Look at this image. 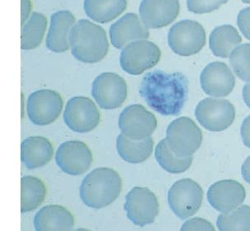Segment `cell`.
Instances as JSON below:
<instances>
[{
    "mask_svg": "<svg viewBox=\"0 0 250 231\" xmlns=\"http://www.w3.org/2000/svg\"><path fill=\"white\" fill-rule=\"evenodd\" d=\"M139 94L146 104L162 115H178L188 96V81L183 73L154 70L141 83Z\"/></svg>",
    "mask_w": 250,
    "mask_h": 231,
    "instance_id": "cell-1",
    "label": "cell"
},
{
    "mask_svg": "<svg viewBox=\"0 0 250 231\" xmlns=\"http://www.w3.org/2000/svg\"><path fill=\"white\" fill-rule=\"evenodd\" d=\"M73 57L86 63H96L106 56L109 42L102 26L81 19L73 26L69 35Z\"/></svg>",
    "mask_w": 250,
    "mask_h": 231,
    "instance_id": "cell-2",
    "label": "cell"
},
{
    "mask_svg": "<svg viewBox=\"0 0 250 231\" xmlns=\"http://www.w3.org/2000/svg\"><path fill=\"white\" fill-rule=\"evenodd\" d=\"M122 187V179L115 169L101 167L94 169L83 180L80 197L89 208L101 209L117 199Z\"/></svg>",
    "mask_w": 250,
    "mask_h": 231,
    "instance_id": "cell-3",
    "label": "cell"
},
{
    "mask_svg": "<svg viewBox=\"0 0 250 231\" xmlns=\"http://www.w3.org/2000/svg\"><path fill=\"white\" fill-rule=\"evenodd\" d=\"M206 43V33L199 22L192 20L178 21L168 33V44L172 51L180 56H191L200 52Z\"/></svg>",
    "mask_w": 250,
    "mask_h": 231,
    "instance_id": "cell-4",
    "label": "cell"
},
{
    "mask_svg": "<svg viewBox=\"0 0 250 231\" xmlns=\"http://www.w3.org/2000/svg\"><path fill=\"white\" fill-rule=\"evenodd\" d=\"M162 57L159 47L153 42L141 40L131 42L123 49L120 65L125 73L140 75L155 67Z\"/></svg>",
    "mask_w": 250,
    "mask_h": 231,
    "instance_id": "cell-5",
    "label": "cell"
},
{
    "mask_svg": "<svg viewBox=\"0 0 250 231\" xmlns=\"http://www.w3.org/2000/svg\"><path fill=\"white\" fill-rule=\"evenodd\" d=\"M203 200V189L193 179L176 181L168 192L169 208L180 220H186L195 215Z\"/></svg>",
    "mask_w": 250,
    "mask_h": 231,
    "instance_id": "cell-6",
    "label": "cell"
},
{
    "mask_svg": "<svg viewBox=\"0 0 250 231\" xmlns=\"http://www.w3.org/2000/svg\"><path fill=\"white\" fill-rule=\"evenodd\" d=\"M166 139L170 149L178 156H192L200 147L203 133L193 120L180 117L169 124Z\"/></svg>",
    "mask_w": 250,
    "mask_h": 231,
    "instance_id": "cell-7",
    "label": "cell"
},
{
    "mask_svg": "<svg viewBox=\"0 0 250 231\" xmlns=\"http://www.w3.org/2000/svg\"><path fill=\"white\" fill-rule=\"evenodd\" d=\"M198 122L211 132H222L230 127L235 118L233 105L224 99L206 98L195 109Z\"/></svg>",
    "mask_w": 250,
    "mask_h": 231,
    "instance_id": "cell-8",
    "label": "cell"
},
{
    "mask_svg": "<svg viewBox=\"0 0 250 231\" xmlns=\"http://www.w3.org/2000/svg\"><path fill=\"white\" fill-rule=\"evenodd\" d=\"M127 217L135 226L144 227L153 223L159 214L157 197L147 188L135 187L126 196L125 207Z\"/></svg>",
    "mask_w": 250,
    "mask_h": 231,
    "instance_id": "cell-9",
    "label": "cell"
},
{
    "mask_svg": "<svg viewBox=\"0 0 250 231\" xmlns=\"http://www.w3.org/2000/svg\"><path fill=\"white\" fill-rule=\"evenodd\" d=\"M63 120L73 132H91L99 125L101 114L91 99L76 96L68 101L63 112Z\"/></svg>",
    "mask_w": 250,
    "mask_h": 231,
    "instance_id": "cell-10",
    "label": "cell"
},
{
    "mask_svg": "<svg viewBox=\"0 0 250 231\" xmlns=\"http://www.w3.org/2000/svg\"><path fill=\"white\" fill-rule=\"evenodd\" d=\"M91 95L102 109H117L127 99L128 86L125 79L116 73H103L94 80Z\"/></svg>",
    "mask_w": 250,
    "mask_h": 231,
    "instance_id": "cell-11",
    "label": "cell"
},
{
    "mask_svg": "<svg viewBox=\"0 0 250 231\" xmlns=\"http://www.w3.org/2000/svg\"><path fill=\"white\" fill-rule=\"evenodd\" d=\"M63 102L60 94L52 90H39L27 100V115L34 125L46 126L55 122L62 112Z\"/></svg>",
    "mask_w": 250,
    "mask_h": 231,
    "instance_id": "cell-12",
    "label": "cell"
},
{
    "mask_svg": "<svg viewBox=\"0 0 250 231\" xmlns=\"http://www.w3.org/2000/svg\"><path fill=\"white\" fill-rule=\"evenodd\" d=\"M156 127V116L142 105L126 107L119 118V127L123 134L133 140H144L151 137Z\"/></svg>",
    "mask_w": 250,
    "mask_h": 231,
    "instance_id": "cell-13",
    "label": "cell"
},
{
    "mask_svg": "<svg viewBox=\"0 0 250 231\" xmlns=\"http://www.w3.org/2000/svg\"><path fill=\"white\" fill-rule=\"evenodd\" d=\"M55 161L62 171L77 176L90 169L93 156L88 146L83 142L68 141L58 148Z\"/></svg>",
    "mask_w": 250,
    "mask_h": 231,
    "instance_id": "cell-14",
    "label": "cell"
},
{
    "mask_svg": "<svg viewBox=\"0 0 250 231\" xmlns=\"http://www.w3.org/2000/svg\"><path fill=\"white\" fill-rule=\"evenodd\" d=\"M180 11L179 0H143L139 7L141 20L151 29L169 26L177 19Z\"/></svg>",
    "mask_w": 250,
    "mask_h": 231,
    "instance_id": "cell-15",
    "label": "cell"
},
{
    "mask_svg": "<svg viewBox=\"0 0 250 231\" xmlns=\"http://www.w3.org/2000/svg\"><path fill=\"white\" fill-rule=\"evenodd\" d=\"M207 196L210 205L214 209L226 213L241 205L245 201L246 192L240 183L227 179L211 185Z\"/></svg>",
    "mask_w": 250,
    "mask_h": 231,
    "instance_id": "cell-16",
    "label": "cell"
},
{
    "mask_svg": "<svg viewBox=\"0 0 250 231\" xmlns=\"http://www.w3.org/2000/svg\"><path fill=\"white\" fill-rule=\"evenodd\" d=\"M200 84L207 95L225 97L233 91L235 78L225 63L213 62L207 65L201 73Z\"/></svg>",
    "mask_w": 250,
    "mask_h": 231,
    "instance_id": "cell-17",
    "label": "cell"
},
{
    "mask_svg": "<svg viewBox=\"0 0 250 231\" xmlns=\"http://www.w3.org/2000/svg\"><path fill=\"white\" fill-rule=\"evenodd\" d=\"M148 28L135 13L123 16L109 28V37L113 46L124 49L131 42L148 39Z\"/></svg>",
    "mask_w": 250,
    "mask_h": 231,
    "instance_id": "cell-18",
    "label": "cell"
},
{
    "mask_svg": "<svg viewBox=\"0 0 250 231\" xmlns=\"http://www.w3.org/2000/svg\"><path fill=\"white\" fill-rule=\"evenodd\" d=\"M75 17L67 10L58 11L50 18L45 45L55 53H63L70 48L69 35L75 25Z\"/></svg>",
    "mask_w": 250,
    "mask_h": 231,
    "instance_id": "cell-19",
    "label": "cell"
},
{
    "mask_svg": "<svg viewBox=\"0 0 250 231\" xmlns=\"http://www.w3.org/2000/svg\"><path fill=\"white\" fill-rule=\"evenodd\" d=\"M54 147L44 137H29L21 143V161L26 168L34 169L44 167L52 160Z\"/></svg>",
    "mask_w": 250,
    "mask_h": 231,
    "instance_id": "cell-20",
    "label": "cell"
},
{
    "mask_svg": "<svg viewBox=\"0 0 250 231\" xmlns=\"http://www.w3.org/2000/svg\"><path fill=\"white\" fill-rule=\"evenodd\" d=\"M34 226L38 231H71L74 227V217L64 207L45 206L36 214Z\"/></svg>",
    "mask_w": 250,
    "mask_h": 231,
    "instance_id": "cell-21",
    "label": "cell"
},
{
    "mask_svg": "<svg viewBox=\"0 0 250 231\" xmlns=\"http://www.w3.org/2000/svg\"><path fill=\"white\" fill-rule=\"evenodd\" d=\"M154 141L151 137L144 140H133L125 134L116 139V148L120 157L128 163L139 164L146 161L153 151Z\"/></svg>",
    "mask_w": 250,
    "mask_h": 231,
    "instance_id": "cell-22",
    "label": "cell"
},
{
    "mask_svg": "<svg viewBox=\"0 0 250 231\" xmlns=\"http://www.w3.org/2000/svg\"><path fill=\"white\" fill-rule=\"evenodd\" d=\"M127 8V0H85L84 11L93 21L107 23L117 19Z\"/></svg>",
    "mask_w": 250,
    "mask_h": 231,
    "instance_id": "cell-23",
    "label": "cell"
},
{
    "mask_svg": "<svg viewBox=\"0 0 250 231\" xmlns=\"http://www.w3.org/2000/svg\"><path fill=\"white\" fill-rule=\"evenodd\" d=\"M242 42L237 30L230 25H222L214 29L210 36L209 44L216 57L226 58Z\"/></svg>",
    "mask_w": 250,
    "mask_h": 231,
    "instance_id": "cell-24",
    "label": "cell"
},
{
    "mask_svg": "<svg viewBox=\"0 0 250 231\" xmlns=\"http://www.w3.org/2000/svg\"><path fill=\"white\" fill-rule=\"evenodd\" d=\"M47 190L42 179L27 175L21 179V211L36 210L44 203Z\"/></svg>",
    "mask_w": 250,
    "mask_h": 231,
    "instance_id": "cell-25",
    "label": "cell"
},
{
    "mask_svg": "<svg viewBox=\"0 0 250 231\" xmlns=\"http://www.w3.org/2000/svg\"><path fill=\"white\" fill-rule=\"evenodd\" d=\"M155 157L160 167L168 173L180 174L189 169L193 156H180L172 151L167 139L161 141L156 146Z\"/></svg>",
    "mask_w": 250,
    "mask_h": 231,
    "instance_id": "cell-26",
    "label": "cell"
},
{
    "mask_svg": "<svg viewBox=\"0 0 250 231\" xmlns=\"http://www.w3.org/2000/svg\"><path fill=\"white\" fill-rule=\"evenodd\" d=\"M47 19L42 13H31L26 23L21 26V45L25 50L36 49L42 44L46 31Z\"/></svg>",
    "mask_w": 250,
    "mask_h": 231,
    "instance_id": "cell-27",
    "label": "cell"
},
{
    "mask_svg": "<svg viewBox=\"0 0 250 231\" xmlns=\"http://www.w3.org/2000/svg\"><path fill=\"white\" fill-rule=\"evenodd\" d=\"M220 231H250V207L241 206L222 213L216 221Z\"/></svg>",
    "mask_w": 250,
    "mask_h": 231,
    "instance_id": "cell-28",
    "label": "cell"
},
{
    "mask_svg": "<svg viewBox=\"0 0 250 231\" xmlns=\"http://www.w3.org/2000/svg\"><path fill=\"white\" fill-rule=\"evenodd\" d=\"M229 63L238 78L250 83V44L234 48L229 56Z\"/></svg>",
    "mask_w": 250,
    "mask_h": 231,
    "instance_id": "cell-29",
    "label": "cell"
},
{
    "mask_svg": "<svg viewBox=\"0 0 250 231\" xmlns=\"http://www.w3.org/2000/svg\"><path fill=\"white\" fill-rule=\"evenodd\" d=\"M229 0H187V8L196 14L209 13L218 9Z\"/></svg>",
    "mask_w": 250,
    "mask_h": 231,
    "instance_id": "cell-30",
    "label": "cell"
},
{
    "mask_svg": "<svg viewBox=\"0 0 250 231\" xmlns=\"http://www.w3.org/2000/svg\"><path fill=\"white\" fill-rule=\"evenodd\" d=\"M181 231H215V228L209 221L196 217L186 221L181 227Z\"/></svg>",
    "mask_w": 250,
    "mask_h": 231,
    "instance_id": "cell-31",
    "label": "cell"
},
{
    "mask_svg": "<svg viewBox=\"0 0 250 231\" xmlns=\"http://www.w3.org/2000/svg\"><path fill=\"white\" fill-rule=\"evenodd\" d=\"M237 24L245 38L250 41V7L240 11L238 15Z\"/></svg>",
    "mask_w": 250,
    "mask_h": 231,
    "instance_id": "cell-32",
    "label": "cell"
},
{
    "mask_svg": "<svg viewBox=\"0 0 250 231\" xmlns=\"http://www.w3.org/2000/svg\"><path fill=\"white\" fill-rule=\"evenodd\" d=\"M241 138L245 147L250 148V115L245 118L241 126Z\"/></svg>",
    "mask_w": 250,
    "mask_h": 231,
    "instance_id": "cell-33",
    "label": "cell"
},
{
    "mask_svg": "<svg viewBox=\"0 0 250 231\" xmlns=\"http://www.w3.org/2000/svg\"><path fill=\"white\" fill-rule=\"evenodd\" d=\"M21 26L26 23L31 14V0H21Z\"/></svg>",
    "mask_w": 250,
    "mask_h": 231,
    "instance_id": "cell-34",
    "label": "cell"
},
{
    "mask_svg": "<svg viewBox=\"0 0 250 231\" xmlns=\"http://www.w3.org/2000/svg\"><path fill=\"white\" fill-rule=\"evenodd\" d=\"M241 173L245 181L250 185V156H249L241 167Z\"/></svg>",
    "mask_w": 250,
    "mask_h": 231,
    "instance_id": "cell-35",
    "label": "cell"
},
{
    "mask_svg": "<svg viewBox=\"0 0 250 231\" xmlns=\"http://www.w3.org/2000/svg\"><path fill=\"white\" fill-rule=\"evenodd\" d=\"M243 99L245 104L250 109V83L245 84L243 88Z\"/></svg>",
    "mask_w": 250,
    "mask_h": 231,
    "instance_id": "cell-36",
    "label": "cell"
},
{
    "mask_svg": "<svg viewBox=\"0 0 250 231\" xmlns=\"http://www.w3.org/2000/svg\"><path fill=\"white\" fill-rule=\"evenodd\" d=\"M243 3H250V0H241Z\"/></svg>",
    "mask_w": 250,
    "mask_h": 231,
    "instance_id": "cell-37",
    "label": "cell"
}]
</instances>
